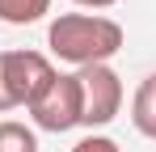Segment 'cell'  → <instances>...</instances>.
<instances>
[{
	"label": "cell",
	"mask_w": 156,
	"mask_h": 152,
	"mask_svg": "<svg viewBox=\"0 0 156 152\" xmlns=\"http://www.w3.org/2000/svg\"><path fill=\"white\" fill-rule=\"evenodd\" d=\"M0 68H4V85H9L13 106H30L55 80L51 59L38 51H0Z\"/></svg>",
	"instance_id": "obj_4"
},
{
	"label": "cell",
	"mask_w": 156,
	"mask_h": 152,
	"mask_svg": "<svg viewBox=\"0 0 156 152\" xmlns=\"http://www.w3.org/2000/svg\"><path fill=\"white\" fill-rule=\"evenodd\" d=\"M0 152H38V135L17 118L0 123Z\"/></svg>",
	"instance_id": "obj_7"
},
{
	"label": "cell",
	"mask_w": 156,
	"mask_h": 152,
	"mask_svg": "<svg viewBox=\"0 0 156 152\" xmlns=\"http://www.w3.org/2000/svg\"><path fill=\"white\" fill-rule=\"evenodd\" d=\"M4 110H17V106H13V97H9V85H4V68H0V114H4Z\"/></svg>",
	"instance_id": "obj_9"
},
{
	"label": "cell",
	"mask_w": 156,
	"mask_h": 152,
	"mask_svg": "<svg viewBox=\"0 0 156 152\" xmlns=\"http://www.w3.org/2000/svg\"><path fill=\"white\" fill-rule=\"evenodd\" d=\"M131 123H135L139 135L156 139V72L139 80V89H135V97H131Z\"/></svg>",
	"instance_id": "obj_5"
},
{
	"label": "cell",
	"mask_w": 156,
	"mask_h": 152,
	"mask_svg": "<svg viewBox=\"0 0 156 152\" xmlns=\"http://www.w3.org/2000/svg\"><path fill=\"white\" fill-rule=\"evenodd\" d=\"M76 80H80V127H105L122 110V80L110 63L80 68Z\"/></svg>",
	"instance_id": "obj_2"
},
{
	"label": "cell",
	"mask_w": 156,
	"mask_h": 152,
	"mask_svg": "<svg viewBox=\"0 0 156 152\" xmlns=\"http://www.w3.org/2000/svg\"><path fill=\"white\" fill-rule=\"evenodd\" d=\"M47 42L59 59L76 68H93L122 51V25L97 13H59L47 30Z\"/></svg>",
	"instance_id": "obj_1"
},
{
	"label": "cell",
	"mask_w": 156,
	"mask_h": 152,
	"mask_svg": "<svg viewBox=\"0 0 156 152\" xmlns=\"http://www.w3.org/2000/svg\"><path fill=\"white\" fill-rule=\"evenodd\" d=\"M26 110H30V118H34V127L55 131V135L80 127V80H76V76H59V72H55V80L30 101Z\"/></svg>",
	"instance_id": "obj_3"
},
{
	"label": "cell",
	"mask_w": 156,
	"mask_h": 152,
	"mask_svg": "<svg viewBox=\"0 0 156 152\" xmlns=\"http://www.w3.org/2000/svg\"><path fill=\"white\" fill-rule=\"evenodd\" d=\"M51 13V0H0V21L4 25H30Z\"/></svg>",
	"instance_id": "obj_6"
},
{
	"label": "cell",
	"mask_w": 156,
	"mask_h": 152,
	"mask_svg": "<svg viewBox=\"0 0 156 152\" xmlns=\"http://www.w3.org/2000/svg\"><path fill=\"white\" fill-rule=\"evenodd\" d=\"M72 4H84V9H110V4H118V0H72Z\"/></svg>",
	"instance_id": "obj_10"
},
{
	"label": "cell",
	"mask_w": 156,
	"mask_h": 152,
	"mask_svg": "<svg viewBox=\"0 0 156 152\" xmlns=\"http://www.w3.org/2000/svg\"><path fill=\"white\" fill-rule=\"evenodd\" d=\"M72 152H122V148H118L110 135H84V139H80Z\"/></svg>",
	"instance_id": "obj_8"
}]
</instances>
